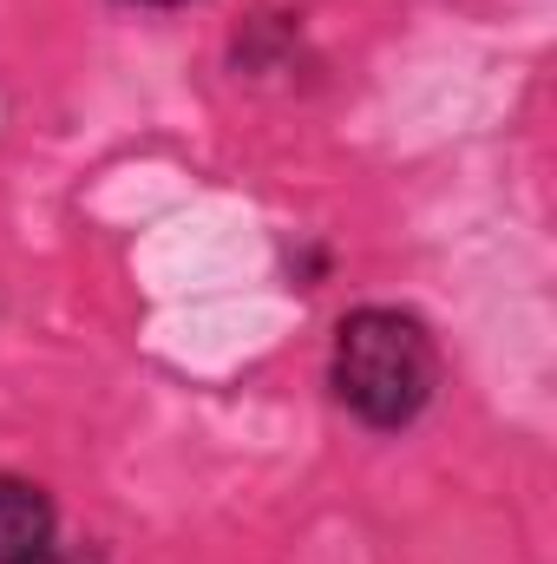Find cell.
Here are the masks:
<instances>
[{
    "instance_id": "6da1fadb",
    "label": "cell",
    "mask_w": 557,
    "mask_h": 564,
    "mask_svg": "<svg viewBox=\"0 0 557 564\" xmlns=\"http://www.w3.org/2000/svg\"><path fill=\"white\" fill-rule=\"evenodd\" d=\"M446 381V355L426 315L401 302H354L328 341V394L368 433H407Z\"/></svg>"
},
{
    "instance_id": "7a4b0ae2",
    "label": "cell",
    "mask_w": 557,
    "mask_h": 564,
    "mask_svg": "<svg viewBox=\"0 0 557 564\" xmlns=\"http://www.w3.org/2000/svg\"><path fill=\"white\" fill-rule=\"evenodd\" d=\"M0 564H106V552L66 545L53 492L26 473L0 466Z\"/></svg>"
},
{
    "instance_id": "3957f363",
    "label": "cell",
    "mask_w": 557,
    "mask_h": 564,
    "mask_svg": "<svg viewBox=\"0 0 557 564\" xmlns=\"http://www.w3.org/2000/svg\"><path fill=\"white\" fill-rule=\"evenodd\" d=\"M125 7H197V0H125Z\"/></svg>"
}]
</instances>
